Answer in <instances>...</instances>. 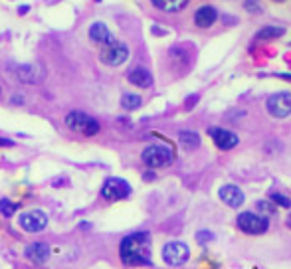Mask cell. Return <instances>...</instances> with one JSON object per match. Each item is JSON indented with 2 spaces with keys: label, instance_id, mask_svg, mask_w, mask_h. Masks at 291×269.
<instances>
[{
  "label": "cell",
  "instance_id": "1",
  "mask_svg": "<svg viewBox=\"0 0 291 269\" xmlns=\"http://www.w3.org/2000/svg\"><path fill=\"white\" fill-rule=\"evenodd\" d=\"M119 254L125 266H150V236L146 232H135L123 238Z\"/></svg>",
  "mask_w": 291,
  "mask_h": 269
},
{
  "label": "cell",
  "instance_id": "2",
  "mask_svg": "<svg viewBox=\"0 0 291 269\" xmlns=\"http://www.w3.org/2000/svg\"><path fill=\"white\" fill-rule=\"evenodd\" d=\"M99 60H101L105 66H109V67H117V66L125 64V62L129 60V46L123 44V42L111 40L109 44L101 46Z\"/></svg>",
  "mask_w": 291,
  "mask_h": 269
},
{
  "label": "cell",
  "instance_id": "3",
  "mask_svg": "<svg viewBox=\"0 0 291 269\" xmlns=\"http://www.w3.org/2000/svg\"><path fill=\"white\" fill-rule=\"evenodd\" d=\"M141 158L148 168H162V166H168L174 160V154L164 144H148L143 150Z\"/></svg>",
  "mask_w": 291,
  "mask_h": 269
},
{
  "label": "cell",
  "instance_id": "4",
  "mask_svg": "<svg viewBox=\"0 0 291 269\" xmlns=\"http://www.w3.org/2000/svg\"><path fill=\"white\" fill-rule=\"evenodd\" d=\"M66 125H68V129H72V131H75V133L87 134V136L99 133V123H97V119H93V117H89V115H85V113H81V111H72V113L66 117Z\"/></svg>",
  "mask_w": 291,
  "mask_h": 269
},
{
  "label": "cell",
  "instance_id": "5",
  "mask_svg": "<svg viewBox=\"0 0 291 269\" xmlns=\"http://www.w3.org/2000/svg\"><path fill=\"white\" fill-rule=\"evenodd\" d=\"M238 228L246 234H252V236H260V234H266L268 228H270V222L268 218H262L254 212H242L238 216Z\"/></svg>",
  "mask_w": 291,
  "mask_h": 269
},
{
  "label": "cell",
  "instance_id": "6",
  "mask_svg": "<svg viewBox=\"0 0 291 269\" xmlns=\"http://www.w3.org/2000/svg\"><path fill=\"white\" fill-rule=\"evenodd\" d=\"M188 258H190V250L182 242H168L162 248V260H164V264H168L172 268H178V266L186 264Z\"/></svg>",
  "mask_w": 291,
  "mask_h": 269
},
{
  "label": "cell",
  "instance_id": "7",
  "mask_svg": "<svg viewBox=\"0 0 291 269\" xmlns=\"http://www.w3.org/2000/svg\"><path fill=\"white\" fill-rule=\"evenodd\" d=\"M268 111L276 119H286L291 115V93L290 91H280L274 93L268 99Z\"/></svg>",
  "mask_w": 291,
  "mask_h": 269
},
{
  "label": "cell",
  "instance_id": "8",
  "mask_svg": "<svg viewBox=\"0 0 291 269\" xmlns=\"http://www.w3.org/2000/svg\"><path fill=\"white\" fill-rule=\"evenodd\" d=\"M18 226H20L24 232H30V234L42 232V230L48 226V216H46L42 210H28V212L20 214Z\"/></svg>",
  "mask_w": 291,
  "mask_h": 269
},
{
  "label": "cell",
  "instance_id": "9",
  "mask_svg": "<svg viewBox=\"0 0 291 269\" xmlns=\"http://www.w3.org/2000/svg\"><path fill=\"white\" fill-rule=\"evenodd\" d=\"M129 194H131V186H129V182L123 180V178H109V180L103 184V188H101V196H103L105 200H111V202L123 200V198H127Z\"/></svg>",
  "mask_w": 291,
  "mask_h": 269
},
{
  "label": "cell",
  "instance_id": "10",
  "mask_svg": "<svg viewBox=\"0 0 291 269\" xmlns=\"http://www.w3.org/2000/svg\"><path fill=\"white\" fill-rule=\"evenodd\" d=\"M208 133H210L214 144H216L220 150H230V148H234V146L238 144V140H240L238 134L228 131V129H222V127H212V129H208Z\"/></svg>",
  "mask_w": 291,
  "mask_h": 269
},
{
  "label": "cell",
  "instance_id": "11",
  "mask_svg": "<svg viewBox=\"0 0 291 269\" xmlns=\"http://www.w3.org/2000/svg\"><path fill=\"white\" fill-rule=\"evenodd\" d=\"M220 200L226 206H230V208H240L244 204L246 196H244V192H242L240 186H236V184H224L220 188Z\"/></svg>",
  "mask_w": 291,
  "mask_h": 269
},
{
  "label": "cell",
  "instance_id": "12",
  "mask_svg": "<svg viewBox=\"0 0 291 269\" xmlns=\"http://www.w3.org/2000/svg\"><path fill=\"white\" fill-rule=\"evenodd\" d=\"M218 20V10L212 4H204L194 12V24L198 28H210Z\"/></svg>",
  "mask_w": 291,
  "mask_h": 269
},
{
  "label": "cell",
  "instance_id": "13",
  "mask_svg": "<svg viewBox=\"0 0 291 269\" xmlns=\"http://www.w3.org/2000/svg\"><path fill=\"white\" fill-rule=\"evenodd\" d=\"M50 254H52V250L44 242H34V244H30L26 248V258L32 260L34 264H46L48 258H50Z\"/></svg>",
  "mask_w": 291,
  "mask_h": 269
},
{
  "label": "cell",
  "instance_id": "14",
  "mask_svg": "<svg viewBox=\"0 0 291 269\" xmlns=\"http://www.w3.org/2000/svg\"><path fill=\"white\" fill-rule=\"evenodd\" d=\"M127 79H129L133 85L143 87V89H146V87H150V85H152V73H150L146 67H141V66L133 67V69L129 71Z\"/></svg>",
  "mask_w": 291,
  "mask_h": 269
},
{
  "label": "cell",
  "instance_id": "15",
  "mask_svg": "<svg viewBox=\"0 0 291 269\" xmlns=\"http://www.w3.org/2000/svg\"><path fill=\"white\" fill-rule=\"evenodd\" d=\"M89 38H91V42H95L99 46H105L113 40V34L109 32V28L103 22H93L91 28H89Z\"/></svg>",
  "mask_w": 291,
  "mask_h": 269
},
{
  "label": "cell",
  "instance_id": "16",
  "mask_svg": "<svg viewBox=\"0 0 291 269\" xmlns=\"http://www.w3.org/2000/svg\"><path fill=\"white\" fill-rule=\"evenodd\" d=\"M16 77L22 81V83H36L42 79V73H40V67L38 66H18L16 67Z\"/></svg>",
  "mask_w": 291,
  "mask_h": 269
},
{
  "label": "cell",
  "instance_id": "17",
  "mask_svg": "<svg viewBox=\"0 0 291 269\" xmlns=\"http://www.w3.org/2000/svg\"><path fill=\"white\" fill-rule=\"evenodd\" d=\"M190 0H152V4L162 12H178L182 10Z\"/></svg>",
  "mask_w": 291,
  "mask_h": 269
},
{
  "label": "cell",
  "instance_id": "18",
  "mask_svg": "<svg viewBox=\"0 0 291 269\" xmlns=\"http://www.w3.org/2000/svg\"><path fill=\"white\" fill-rule=\"evenodd\" d=\"M178 140L184 148H196L200 146V134L194 131H180L178 133Z\"/></svg>",
  "mask_w": 291,
  "mask_h": 269
},
{
  "label": "cell",
  "instance_id": "19",
  "mask_svg": "<svg viewBox=\"0 0 291 269\" xmlns=\"http://www.w3.org/2000/svg\"><path fill=\"white\" fill-rule=\"evenodd\" d=\"M286 30L280 28V26H264L258 34H256V40H272V38H280L284 36Z\"/></svg>",
  "mask_w": 291,
  "mask_h": 269
},
{
  "label": "cell",
  "instance_id": "20",
  "mask_svg": "<svg viewBox=\"0 0 291 269\" xmlns=\"http://www.w3.org/2000/svg\"><path fill=\"white\" fill-rule=\"evenodd\" d=\"M141 103H143V99H141L139 95H135V93H125V95L121 97V105H123V109H127V111L139 109Z\"/></svg>",
  "mask_w": 291,
  "mask_h": 269
},
{
  "label": "cell",
  "instance_id": "21",
  "mask_svg": "<svg viewBox=\"0 0 291 269\" xmlns=\"http://www.w3.org/2000/svg\"><path fill=\"white\" fill-rule=\"evenodd\" d=\"M16 210H18V206H16L14 202H10L8 198H2V200H0V212H2L4 216H12Z\"/></svg>",
  "mask_w": 291,
  "mask_h": 269
},
{
  "label": "cell",
  "instance_id": "22",
  "mask_svg": "<svg viewBox=\"0 0 291 269\" xmlns=\"http://www.w3.org/2000/svg\"><path fill=\"white\" fill-rule=\"evenodd\" d=\"M272 202L276 204V206H282V208H291V200L288 196H284V194H280V192H276V194H272Z\"/></svg>",
  "mask_w": 291,
  "mask_h": 269
},
{
  "label": "cell",
  "instance_id": "23",
  "mask_svg": "<svg viewBox=\"0 0 291 269\" xmlns=\"http://www.w3.org/2000/svg\"><path fill=\"white\" fill-rule=\"evenodd\" d=\"M196 240H198L200 244H210V242H214V234H212V232L202 230V232H198V234H196Z\"/></svg>",
  "mask_w": 291,
  "mask_h": 269
},
{
  "label": "cell",
  "instance_id": "24",
  "mask_svg": "<svg viewBox=\"0 0 291 269\" xmlns=\"http://www.w3.org/2000/svg\"><path fill=\"white\" fill-rule=\"evenodd\" d=\"M258 210H262V212H266V214H274V212H276V206H274L272 202H268V200H260V202H258Z\"/></svg>",
  "mask_w": 291,
  "mask_h": 269
},
{
  "label": "cell",
  "instance_id": "25",
  "mask_svg": "<svg viewBox=\"0 0 291 269\" xmlns=\"http://www.w3.org/2000/svg\"><path fill=\"white\" fill-rule=\"evenodd\" d=\"M244 6H246V8H254L252 12H260V6H258V2H256V0H246V2H244Z\"/></svg>",
  "mask_w": 291,
  "mask_h": 269
},
{
  "label": "cell",
  "instance_id": "26",
  "mask_svg": "<svg viewBox=\"0 0 291 269\" xmlns=\"http://www.w3.org/2000/svg\"><path fill=\"white\" fill-rule=\"evenodd\" d=\"M0 144H2V146H12L14 142H12V140H8V138H0Z\"/></svg>",
  "mask_w": 291,
  "mask_h": 269
},
{
  "label": "cell",
  "instance_id": "27",
  "mask_svg": "<svg viewBox=\"0 0 291 269\" xmlns=\"http://www.w3.org/2000/svg\"><path fill=\"white\" fill-rule=\"evenodd\" d=\"M288 226H290V228H291V216H290V218H288Z\"/></svg>",
  "mask_w": 291,
  "mask_h": 269
},
{
  "label": "cell",
  "instance_id": "28",
  "mask_svg": "<svg viewBox=\"0 0 291 269\" xmlns=\"http://www.w3.org/2000/svg\"><path fill=\"white\" fill-rule=\"evenodd\" d=\"M276 2H286V0H276Z\"/></svg>",
  "mask_w": 291,
  "mask_h": 269
}]
</instances>
